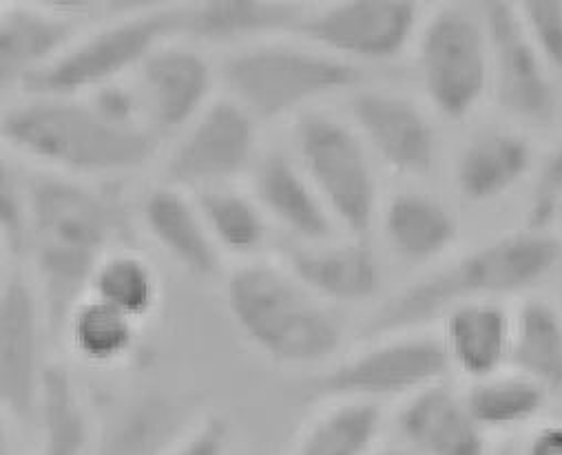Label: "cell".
Segmentation results:
<instances>
[{"label": "cell", "instance_id": "8fae6325", "mask_svg": "<svg viewBox=\"0 0 562 455\" xmlns=\"http://www.w3.org/2000/svg\"><path fill=\"white\" fill-rule=\"evenodd\" d=\"M255 120L235 102L217 100L187 128L171 150L165 178L173 189H226L255 158Z\"/></svg>", "mask_w": 562, "mask_h": 455}, {"label": "cell", "instance_id": "1f68e13d", "mask_svg": "<svg viewBox=\"0 0 562 455\" xmlns=\"http://www.w3.org/2000/svg\"><path fill=\"white\" fill-rule=\"evenodd\" d=\"M195 206L217 246L235 252H255L266 237L261 208L231 189H211L195 195Z\"/></svg>", "mask_w": 562, "mask_h": 455}, {"label": "cell", "instance_id": "277c9868", "mask_svg": "<svg viewBox=\"0 0 562 455\" xmlns=\"http://www.w3.org/2000/svg\"><path fill=\"white\" fill-rule=\"evenodd\" d=\"M226 303L241 332L272 361L308 365L339 350L341 323L289 272L268 263L235 270Z\"/></svg>", "mask_w": 562, "mask_h": 455}, {"label": "cell", "instance_id": "9a60e30c", "mask_svg": "<svg viewBox=\"0 0 562 455\" xmlns=\"http://www.w3.org/2000/svg\"><path fill=\"white\" fill-rule=\"evenodd\" d=\"M213 80V69L200 52L180 45L158 47L139 65L137 84L151 128L165 133L191 126L211 104Z\"/></svg>", "mask_w": 562, "mask_h": 455}, {"label": "cell", "instance_id": "836d02e7", "mask_svg": "<svg viewBox=\"0 0 562 455\" xmlns=\"http://www.w3.org/2000/svg\"><path fill=\"white\" fill-rule=\"evenodd\" d=\"M0 232L12 254H30L32 248V213L27 184L12 167H3L0 175Z\"/></svg>", "mask_w": 562, "mask_h": 455}, {"label": "cell", "instance_id": "4dcf8cb0", "mask_svg": "<svg viewBox=\"0 0 562 455\" xmlns=\"http://www.w3.org/2000/svg\"><path fill=\"white\" fill-rule=\"evenodd\" d=\"M76 354L93 365L122 361L135 343V321L106 303L87 296L67 323Z\"/></svg>", "mask_w": 562, "mask_h": 455}, {"label": "cell", "instance_id": "d590c367", "mask_svg": "<svg viewBox=\"0 0 562 455\" xmlns=\"http://www.w3.org/2000/svg\"><path fill=\"white\" fill-rule=\"evenodd\" d=\"M171 455H228V429L224 420L209 418L195 426Z\"/></svg>", "mask_w": 562, "mask_h": 455}, {"label": "cell", "instance_id": "8992f818", "mask_svg": "<svg viewBox=\"0 0 562 455\" xmlns=\"http://www.w3.org/2000/svg\"><path fill=\"white\" fill-rule=\"evenodd\" d=\"M184 8L147 5L71 45L21 89L32 98H74L113 84L124 71L143 65L165 41L184 36Z\"/></svg>", "mask_w": 562, "mask_h": 455}, {"label": "cell", "instance_id": "9c48e42d", "mask_svg": "<svg viewBox=\"0 0 562 455\" xmlns=\"http://www.w3.org/2000/svg\"><path fill=\"white\" fill-rule=\"evenodd\" d=\"M479 10L490 38L496 104L525 126H551L560 113V89L555 76L531 45L518 5L490 0Z\"/></svg>", "mask_w": 562, "mask_h": 455}, {"label": "cell", "instance_id": "cb8c5ba5", "mask_svg": "<svg viewBox=\"0 0 562 455\" xmlns=\"http://www.w3.org/2000/svg\"><path fill=\"white\" fill-rule=\"evenodd\" d=\"M291 268L293 276L308 292L330 300H370L381 287L379 263L363 239L341 246L295 250L291 254Z\"/></svg>", "mask_w": 562, "mask_h": 455}, {"label": "cell", "instance_id": "52a82bcc", "mask_svg": "<svg viewBox=\"0 0 562 455\" xmlns=\"http://www.w3.org/2000/svg\"><path fill=\"white\" fill-rule=\"evenodd\" d=\"M295 148L328 213L363 239L376 217L379 184L361 135L333 115L306 113L295 124Z\"/></svg>", "mask_w": 562, "mask_h": 455}, {"label": "cell", "instance_id": "44dd1931", "mask_svg": "<svg viewBox=\"0 0 562 455\" xmlns=\"http://www.w3.org/2000/svg\"><path fill=\"white\" fill-rule=\"evenodd\" d=\"M76 19L54 10L8 8L0 16V82L10 91L69 49Z\"/></svg>", "mask_w": 562, "mask_h": 455}, {"label": "cell", "instance_id": "5bb4252c", "mask_svg": "<svg viewBox=\"0 0 562 455\" xmlns=\"http://www.w3.org/2000/svg\"><path fill=\"white\" fill-rule=\"evenodd\" d=\"M361 139L396 175L428 178L437 164L435 124L416 102L392 91H361L350 100Z\"/></svg>", "mask_w": 562, "mask_h": 455}, {"label": "cell", "instance_id": "3957f363", "mask_svg": "<svg viewBox=\"0 0 562 455\" xmlns=\"http://www.w3.org/2000/svg\"><path fill=\"white\" fill-rule=\"evenodd\" d=\"M0 133L21 153L74 175L143 169L160 146V133L151 126H115L89 100L74 98H32L12 106Z\"/></svg>", "mask_w": 562, "mask_h": 455}, {"label": "cell", "instance_id": "83f0119b", "mask_svg": "<svg viewBox=\"0 0 562 455\" xmlns=\"http://www.w3.org/2000/svg\"><path fill=\"white\" fill-rule=\"evenodd\" d=\"M381 424L376 402L344 400L308 426L295 455H372Z\"/></svg>", "mask_w": 562, "mask_h": 455}, {"label": "cell", "instance_id": "f1b7e54d", "mask_svg": "<svg viewBox=\"0 0 562 455\" xmlns=\"http://www.w3.org/2000/svg\"><path fill=\"white\" fill-rule=\"evenodd\" d=\"M38 418L43 424L41 455H91V431L71 376L47 367Z\"/></svg>", "mask_w": 562, "mask_h": 455}, {"label": "cell", "instance_id": "d6986e66", "mask_svg": "<svg viewBox=\"0 0 562 455\" xmlns=\"http://www.w3.org/2000/svg\"><path fill=\"white\" fill-rule=\"evenodd\" d=\"M514 317L498 300H474L443 319L450 365L472 383L492 378L509 365Z\"/></svg>", "mask_w": 562, "mask_h": 455}, {"label": "cell", "instance_id": "d4e9b609", "mask_svg": "<svg viewBox=\"0 0 562 455\" xmlns=\"http://www.w3.org/2000/svg\"><path fill=\"white\" fill-rule=\"evenodd\" d=\"M383 237L407 263H428L450 250L459 237L454 213L424 193L394 195L383 211Z\"/></svg>", "mask_w": 562, "mask_h": 455}, {"label": "cell", "instance_id": "7c38bea8", "mask_svg": "<svg viewBox=\"0 0 562 455\" xmlns=\"http://www.w3.org/2000/svg\"><path fill=\"white\" fill-rule=\"evenodd\" d=\"M416 25L412 0H341L308 10L297 36L337 58L390 60L407 47Z\"/></svg>", "mask_w": 562, "mask_h": 455}, {"label": "cell", "instance_id": "ba28073f", "mask_svg": "<svg viewBox=\"0 0 562 455\" xmlns=\"http://www.w3.org/2000/svg\"><path fill=\"white\" fill-rule=\"evenodd\" d=\"M420 84L432 106L452 122L465 120L492 89V54L479 8L446 5L418 36Z\"/></svg>", "mask_w": 562, "mask_h": 455}, {"label": "cell", "instance_id": "484cf974", "mask_svg": "<svg viewBox=\"0 0 562 455\" xmlns=\"http://www.w3.org/2000/svg\"><path fill=\"white\" fill-rule=\"evenodd\" d=\"M509 367L544 389L562 396V310L531 296L514 315Z\"/></svg>", "mask_w": 562, "mask_h": 455}, {"label": "cell", "instance_id": "74e56055", "mask_svg": "<svg viewBox=\"0 0 562 455\" xmlns=\"http://www.w3.org/2000/svg\"><path fill=\"white\" fill-rule=\"evenodd\" d=\"M372 455H418V453H414L409 446H383V448H376Z\"/></svg>", "mask_w": 562, "mask_h": 455}, {"label": "cell", "instance_id": "5b68a950", "mask_svg": "<svg viewBox=\"0 0 562 455\" xmlns=\"http://www.w3.org/2000/svg\"><path fill=\"white\" fill-rule=\"evenodd\" d=\"M363 71L328 52L300 45H255L228 56L222 80L255 122H274L308 102L359 87Z\"/></svg>", "mask_w": 562, "mask_h": 455}, {"label": "cell", "instance_id": "603a6c76", "mask_svg": "<svg viewBox=\"0 0 562 455\" xmlns=\"http://www.w3.org/2000/svg\"><path fill=\"white\" fill-rule=\"evenodd\" d=\"M143 219L158 246L184 270L209 278L220 268L217 243L211 237L200 211L180 189L160 186L143 204Z\"/></svg>", "mask_w": 562, "mask_h": 455}, {"label": "cell", "instance_id": "2e32d148", "mask_svg": "<svg viewBox=\"0 0 562 455\" xmlns=\"http://www.w3.org/2000/svg\"><path fill=\"white\" fill-rule=\"evenodd\" d=\"M396 429L418 455H490L487 433L446 383L409 396L396 413Z\"/></svg>", "mask_w": 562, "mask_h": 455}, {"label": "cell", "instance_id": "f35d334b", "mask_svg": "<svg viewBox=\"0 0 562 455\" xmlns=\"http://www.w3.org/2000/svg\"><path fill=\"white\" fill-rule=\"evenodd\" d=\"M498 455H516V451H505V453H498Z\"/></svg>", "mask_w": 562, "mask_h": 455}, {"label": "cell", "instance_id": "ffe728a7", "mask_svg": "<svg viewBox=\"0 0 562 455\" xmlns=\"http://www.w3.org/2000/svg\"><path fill=\"white\" fill-rule=\"evenodd\" d=\"M252 186L259 208L293 235L306 241L333 237V215L306 173L281 150H270L257 162Z\"/></svg>", "mask_w": 562, "mask_h": 455}, {"label": "cell", "instance_id": "e0dca14e", "mask_svg": "<svg viewBox=\"0 0 562 455\" xmlns=\"http://www.w3.org/2000/svg\"><path fill=\"white\" fill-rule=\"evenodd\" d=\"M533 169V146L516 128L490 126L472 135L454 167L459 195L472 204L494 202L514 191Z\"/></svg>", "mask_w": 562, "mask_h": 455}, {"label": "cell", "instance_id": "6da1fadb", "mask_svg": "<svg viewBox=\"0 0 562 455\" xmlns=\"http://www.w3.org/2000/svg\"><path fill=\"white\" fill-rule=\"evenodd\" d=\"M32 248L41 278L47 332H67L74 310L87 298L100 261L128 230L122 202L69 178L41 173L30 180Z\"/></svg>", "mask_w": 562, "mask_h": 455}, {"label": "cell", "instance_id": "7402d4cb", "mask_svg": "<svg viewBox=\"0 0 562 455\" xmlns=\"http://www.w3.org/2000/svg\"><path fill=\"white\" fill-rule=\"evenodd\" d=\"M184 10V36L204 43H239L274 34H297L308 12L286 0H204Z\"/></svg>", "mask_w": 562, "mask_h": 455}, {"label": "cell", "instance_id": "d6a6232c", "mask_svg": "<svg viewBox=\"0 0 562 455\" xmlns=\"http://www.w3.org/2000/svg\"><path fill=\"white\" fill-rule=\"evenodd\" d=\"M522 27L555 78H562V0H522Z\"/></svg>", "mask_w": 562, "mask_h": 455}, {"label": "cell", "instance_id": "8d00e7d4", "mask_svg": "<svg viewBox=\"0 0 562 455\" xmlns=\"http://www.w3.org/2000/svg\"><path fill=\"white\" fill-rule=\"evenodd\" d=\"M516 455H562V422L553 420L536 426L516 448Z\"/></svg>", "mask_w": 562, "mask_h": 455}, {"label": "cell", "instance_id": "4316f807", "mask_svg": "<svg viewBox=\"0 0 562 455\" xmlns=\"http://www.w3.org/2000/svg\"><path fill=\"white\" fill-rule=\"evenodd\" d=\"M463 398L476 424L490 433L529 424L544 411L551 396L520 374H496L472 383Z\"/></svg>", "mask_w": 562, "mask_h": 455}, {"label": "cell", "instance_id": "ac0fdd59", "mask_svg": "<svg viewBox=\"0 0 562 455\" xmlns=\"http://www.w3.org/2000/svg\"><path fill=\"white\" fill-rule=\"evenodd\" d=\"M191 431V409L184 402L145 394L106 418L91 455H171Z\"/></svg>", "mask_w": 562, "mask_h": 455}, {"label": "cell", "instance_id": "30bf717a", "mask_svg": "<svg viewBox=\"0 0 562 455\" xmlns=\"http://www.w3.org/2000/svg\"><path fill=\"white\" fill-rule=\"evenodd\" d=\"M443 341L432 337H398L370 348L333 372L313 380L308 396L366 400L414 396L443 383L450 372Z\"/></svg>", "mask_w": 562, "mask_h": 455}, {"label": "cell", "instance_id": "7a4b0ae2", "mask_svg": "<svg viewBox=\"0 0 562 455\" xmlns=\"http://www.w3.org/2000/svg\"><path fill=\"white\" fill-rule=\"evenodd\" d=\"M560 263L562 243L549 230L525 228L503 235L403 287L363 323L359 337L366 341L387 339L446 319L465 303L529 292L547 281Z\"/></svg>", "mask_w": 562, "mask_h": 455}, {"label": "cell", "instance_id": "4fadbf2b", "mask_svg": "<svg viewBox=\"0 0 562 455\" xmlns=\"http://www.w3.org/2000/svg\"><path fill=\"white\" fill-rule=\"evenodd\" d=\"M47 328L41 298L21 276H10L0 296V400L5 411L32 422L38 418L43 380V334Z\"/></svg>", "mask_w": 562, "mask_h": 455}, {"label": "cell", "instance_id": "f546056e", "mask_svg": "<svg viewBox=\"0 0 562 455\" xmlns=\"http://www.w3.org/2000/svg\"><path fill=\"white\" fill-rule=\"evenodd\" d=\"M89 292L128 319L139 321L154 312L160 287L149 261L133 252H111L95 268Z\"/></svg>", "mask_w": 562, "mask_h": 455}, {"label": "cell", "instance_id": "e575fe53", "mask_svg": "<svg viewBox=\"0 0 562 455\" xmlns=\"http://www.w3.org/2000/svg\"><path fill=\"white\" fill-rule=\"evenodd\" d=\"M558 215H562V139L538 167L529 197L527 221L529 228L547 230V226Z\"/></svg>", "mask_w": 562, "mask_h": 455}]
</instances>
